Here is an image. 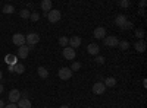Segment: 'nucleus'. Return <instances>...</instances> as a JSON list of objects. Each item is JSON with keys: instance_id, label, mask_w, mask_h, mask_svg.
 <instances>
[{"instance_id": "9", "label": "nucleus", "mask_w": 147, "mask_h": 108, "mask_svg": "<svg viewBox=\"0 0 147 108\" xmlns=\"http://www.w3.org/2000/svg\"><path fill=\"white\" fill-rule=\"evenodd\" d=\"M105 35H106V29H105L103 27H99V28H96V29H94L93 37L97 38V40H103V38H105Z\"/></svg>"}, {"instance_id": "11", "label": "nucleus", "mask_w": 147, "mask_h": 108, "mask_svg": "<svg viewBox=\"0 0 147 108\" xmlns=\"http://www.w3.org/2000/svg\"><path fill=\"white\" fill-rule=\"evenodd\" d=\"M87 51H88V54H91V56H97V54H99V51H100V47L97 45L96 42L88 44V47H87Z\"/></svg>"}, {"instance_id": "16", "label": "nucleus", "mask_w": 147, "mask_h": 108, "mask_svg": "<svg viewBox=\"0 0 147 108\" xmlns=\"http://www.w3.org/2000/svg\"><path fill=\"white\" fill-rule=\"evenodd\" d=\"M53 7V3H52V0H43L41 2V9L44 12H50Z\"/></svg>"}, {"instance_id": "22", "label": "nucleus", "mask_w": 147, "mask_h": 108, "mask_svg": "<svg viewBox=\"0 0 147 108\" xmlns=\"http://www.w3.org/2000/svg\"><path fill=\"white\" fill-rule=\"evenodd\" d=\"M30 16H31V12L28 9H22L21 10V18L22 19H30Z\"/></svg>"}, {"instance_id": "4", "label": "nucleus", "mask_w": 147, "mask_h": 108, "mask_svg": "<svg viewBox=\"0 0 147 108\" xmlns=\"http://www.w3.org/2000/svg\"><path fill=\"white\" fill-rule=\"evenodd\" d=\"M12 42H13L15 45L18 47H22V45H25V35H22V34H15L13 37H12Z\"/></svg>"}, {"instance_id": "20", "label": "nucleus", "mask_w": 147, "mask_h": 108, "mask_svg": "<svg viewBox=\"0 0 147 108\" xmlns=\"http://www.w3.org/2000/svg\"><path fill=\"white\" fill-rule=\"evenodd\" d=\"M13 12H15V7L12 6V5H5V6H3V13L10 15V13H13Z\"/></svg>"}, {"instance_id": "27", "label": "nucleus", "mask_w": 147, "mask_h": 108, "mask_svg": "<svg viewBox=\"0 0 147 108\" xmlns=\"http://www.w3.org/2000/svg\"><path fill=\"white\" fill-rule=\"evenodd\" d=\"M136 37L141 40V38L144 37V31H143V29H137V31H136Z\"/></svg>"}, {"instance_id": "29", "label": "nucleus", "mask_w": 147, "mask_h": 108, "mask_svg": "<svg viewBox=\"0 0 147 108\" xmlns=\"http://www.w3.org/2000/svg\"><path fill=\"white\" fill-rule=\"evenodd\" d=\"M119 6H121V7H128V6H129V2H128V0H121Z\"/></svg>"}, {"instance_id": "8", "label": "nucleus", "mask_w": 147, "mask_h": 108, "mask_svg": "<svg viewBox=\"0 0 147 108\" xmlns=\"http://www.w3.org/2000/svg\"><path fill=\"white\" fill-rule=\"evenodd\" d=\"M63 57L66 60H74L75 58V50L71 48V47H65L63 48Z\"/></svg>"}, {"instance_id": "35", "label": "nucleus", "mask_w": 147, "mask_h": 108, "mask_svg": "<svg viewBox=\"0 0 147 108\" xmlns=\"http://www.w3.org/2000/svg\"><path fill=\"white\" fill-rule=\"evenodd\" d=\"M0 108H5V102L2 99H0Z\"/></svg>"}, {"instance_id": "23", "label": "nucleus", "mask_w": 147, "mask_h": 108, "mask_svg": "<svg viewBox=\"0 0 147 108\" xmlns=\"http://www.w3.org/2000/svg\"><path fill=\"white\" fill-rule=\"evenodd\" d=\"M118 47H119V48L121 50H128V47H129V42L128 41H119V44H118Z\"/></svg>"}, {"instance_id": "26", "label": "nucleus", "mask_w": 147, "mask_h": 108, "mask_svg": "<svg viewBox=\"0 0 147 108\" xmlns=\"http://www.w3.org/2000/svg\"><path fill=\"white\" fill-rule=\"evenodd\" d=\"M69 69H71L72 72H74V70H80V69H81V63H80V62H75Z\"/></svg>"}, {"instance_id": "38", "label": "nucleus", "mask_w": 147, "mask_h": 108, "mask_svg": "<svg viewBox=\"0 0 147 108\" xmlns=\"http://www.w3.org/2000/svg\"><path fill=\"white\" fill-rule=\"evenodd\" d=\"M60 108H69V105H62V107H60Z\"/></svg>"}, {"instance_id": "28", "label": "nucleus", "mask_w": 147, "mask_h": 108, "mask_svg": "<svg viewBox=\"0 0 147 108\" xmlns=\"http://www.w3.org/2000/svg\"><path fill=\"white\" fill-rule=\"evenodd\" d=\"M96 63L103 64V63H105V57H103V56H97V57H96Z\"/></svg>"}, {"instance_id": "24", "label": "nucleus", "mask_w": 147, "mask_h": 108, "mask_svg": "<svg viewBox=\"0 0 147 108\" xmlns=\"http://www.w3.org/2000/svg\"><path fill=\"white\" fill-rule=\"evenodd\" d=\"M59 44L62 45V47H68V44H69L68 37H60V38H59Z\"/></svg>"}, {"instance_id": "10", "label": "nucleus", "mask_w": 147, "mask_h": 108, "mask_svg": "<svg viewBox=\"0 0 147 108\" xmlns=\"http://www.w3.org/2000/svg\"><path fill=\"white\" fill-rule=\"evenodd\" d=\"M30 47L28 45H22V47H19V50H18V57H21V58H27L28 57V54H30Z\"/></svg>"}, {"instance_id": "25", "label": "nucleus", "mask_w": 147, "mask_h": 108, "mask_svg": "<svg viewBox=\"0 0 147 108\" xmlns=\"http://www.w3.org/2000/svg\"><path fill=\"white\" fill-rule=\"evenodd\" d=\"M30 19H31L32 22H37V21L40 19V15L37 13V12H32V13H31V16H30Z\"/></svg>"}, {"instance_id": "13", "label": "nucleus", "mask_w": 147, "mask_h": 108, "mask_svg": "<svg viewBox=\"0 0 147 108\" xmlns=\"http://www.w3.org/2000/svg\"><path fill=\"white\" fill-rule=\"evenodd\" d=\"M128 21H127V16L125 15H118L116 18H115V23L118 27H121V28H124V25L127 23Z\"/></svg>"}, {"instance_id": "14", "label": "nucleus", "mask_w": 147, "mask_h": 108, "mask_svg": "<svg viewBox=\"0 0 147 108\" xmlns=\"http://www.w3.org/2000/svg\"><path fill=\"white\" fill-rule=\"evenodd\" d=\"M16 105H18V108H31L32 105H31V101L30 99H25V98H21L18 102H16Z\"/></svg>"}, {"instance_id": "31", "label": "nucleus", "mask_w": 147, "mask_h": 108, "mask_svg": "<svg viewBox=\"0 0 147 108\" xmlns=\"http://www.w3.org/2000/svg\"><path fill=\"white\" fill-rule=\"evenodd\" d=\"M129 28H132V23L131 22H127L125 25H124V29H129Z\"/></svg>"}, {"instance_id": "19", "label": "nucleus", "mask_w": 147, "mask_h": 108, "mask_svg": "<svg viewBox=\"0 0 147 108\" xmlns=\"http://www.w3.org/2000/svg\"><path fill=\"white\" fill-rule=\"evenodd\" d=\"M136 50H137L138 53H144V50H146V42H144L143 40H140V41L136 42Z\"/></svg>"}, {"instance_id": "6", "label": "nucleus", "mask_w": 147, "mask_h": 108, "mask_svg": "<svg viewBox=\"0 0 147 108\" xmlns=\"http://www.w3.org/2000/svg\"><path fill=\"white\" fill-rule=\"evenodd\" d=\"M19 99H21V92L18 89H12L9 92V102L10 104H16Z\"/></svg>"}, {"instance_id": "7", "label": "nucleus", "mask_w": 147, "mask_h": 108, "mask_svg": "<svg viewBox=\"0 0 147 108\" xmlns=\"http://www.w3.org/2000/svg\"><path fill=\"white\" fill-rule=\"evenodd\" d=\"M103 42H105L106 47H118L119 40L113 35V37H105V38H103Z\"/></svg>"}, {"instance_id": "17", "label": "nucleus", "mask_w": 147, "mask_h": 108, "mask_svg": "<svg viewBox=\"0 0 147 108\" xmlns=\"http://www.w3.org/2000/svg\"><path fill=\"white\" fill-rule=\"evenodd\" d=\"M103 83H105L106 88H113V86L116 85V79H115V78H106Z\"/></svg>"}, {"instance_id": "34", "label": "nucleus", "mask_w": 147, "mask_h": 108, "mask_svg": "<svg viewBox=\"0 0 147 108\" xmlns=\"http://www.w3.org/2000/svg\"><path fill=\"white\" fill-rule=\"evenodd\" d=\"M140 6H141V7H144V6H146V2H144V0H141V2H140Z\"/></svg>"}, {"instance_id": "2", "label": "nucleus", "mask_w": 147, "mask_h": 108, "mask_svg": "<svg viewBox=\"0 0 147 108\" xmlns=\"http://www.w3.org/2000/svg\"><path fill=\"white\" fill-rule=\"evenodd\" d=\"M60 18H62V13H60V10H57V9H52V10L47 13V19H49V22H50V23L59 22Z\"/></svg>"}, {"instance_id": "33", "label": "nucleus", "mask_w": 147, "mask_h": 108, "mask_svg": "<svg viewBox=\"0 0 147 108\" xmlns=\"http://www.w3.org/2000/svg\"><path fill=\"white\" fill-rule=\"evenodd\" d=\"M9 72L10 73H15V66H9Z\"/></svg>"}, {"instance_id": "30", "label": "nucleus", "mask_w": 147, "mask_h": 108, "mask_svg": "<svg viewBox=\"0 0 147 108\" xmlns=\"http://www.w3.org/2000/svg\"><path fill=\"white\" fill-rule=\"evenodd\" d=\"M21 98H25V99H30V93H28L27 91H24V92H21Z\"/></svg>"}, {"instance_id": "18", "label": "nucleus", "mask_w": 147, "mask_h": 108, "mask_svg": "<svg viewBox=\"0 0 147 108\" xmlns=\"http://www.w3.org/2000/svg\"><path fill=\"white\" fill-rule=\"evenodd\" d=\"M37 72H38V76H40L41 79H46V78L49 76V70H47L46 67H43V66H40L38 69H37Z\"/></svg>"}, {"instance_id": "3", "label": "nucleus", "mask_w": 147, "mask_h": 108, "mask_svg": "<svg viewBox=\"0 0 147 108\" xmlns=\"http://www.w3.org/2000/svg\"><path fill=\"white\" fill-rule=\"evenodd\" d=\"M72 73L74 72L69 69V67H62V69H59V78L62 79V80H68V79H71L72 78Z\"/></svg>"}, {"instance_id": "12", "label": "nucleus", "mask_w": 147, "mask_h": 108, "mask_svg": "<svg viewBox=\"0 0 147 108\" xmlns=\"http://www.w3.org/2000/svg\"><path fill=\"white\" fill-rule=\"evenodd\" d=\"M5 62L7 63V66H15V64L19 63V62H18V57L13 56V54H7V56L5 57Z\"/></svg>"}, {"instance_id": "1", "label": "nucleus", "mask_w": 147, "mask_h": 108, "mask_svg": "<svg viewBox=\"0 0 147 108\" xmlns=\"http://www.w3.org/2000/svg\"><path fill=\"white\" fill-rule=\"evenodd\" d=\"M38 41H40V37H38V34H35V32H31L25 37V44L30 48H32L35 44H38Z\"/></svg>"}, {"instance_id": "21", "label": "nucleus", "mask_w": 147, "mask_h": 108, "mask_svg": "<svg viewBox=\"0 0 147 108\" xmlns=\"http://www.w3.org/2000/svg\"><path fill=\"white\" fill-rule=\"evenodd\" d=\"M25 72V66L24 64H21V63H18V64H15V73H24Z\"/></svg>"}, {"instance_id": "15", "label": "nucleus", "mask_w": 147, "mask_h": 108, "mask_svg": "<svg viewBox=\"0 0 147 108\" xmlns=\"http://www.w3.org/2000/svg\"><path fill=\"white\" fill-rule=\"evenodd\" d=\"M69 44H71V48L75 50L77 47L81 45V38L80 37H72V38H69Z\"/></svg>"}, {"instance_id": "5", "label": "nucleus", "mask_w": 147, "mask_h": 108, "mask_svg": "<svg viewBox=\"0 0 147 108\" xmlns=\"http://www.w3.org/2000/svg\"><path fill=\"white\" fill-rule=\"evenodd\" d=\"M93 92L96 95H103L106 92V86H105V83L103 82H96L94 85H93Z\"/></svg>"}, {"instance_id": "37", "label": "nucleus", "mask_w": 147, "mask_h": 108, "mask_svg": "<svg viewBox=\"0 0 147 108\" xmlns=\"http://www.w3.org/2000/svg\"><path fill=\"white\" fill-rule=\"evenodd\" d=\"M2 78H3V73H2V70H0V80H2Z\"/></svg>"}, {"instance_id": "36", "label": "nucleus", "mask_w": 147, "mask_h": 108, "mask_svg": "<svg viewBox=\"0 0 147 108\" xmlns=\"http://www.w3.org/2000/svg\"><path fill=\"white\" fill-rule=\"evenodd\" d=\"M2 92H3V85L0 83V93H2Z\"/></svg>"}, {"instance_id": "32", "label": "nucleus", "mask_w": 147, "mask_h": 108, "mask_svg": "<svg viewBox=\"0 0 147 108\" xmlns=\"http://www.w3.org/2000/svg\"><path fill=\"white\" fill-rule=\"evenodd\" d=\"M5 108H18L16 104H9V105H5Z\"/></svg>"}]
</instances>
